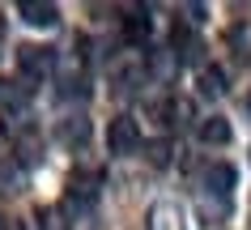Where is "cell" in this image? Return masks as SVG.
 I'll list each match as a JSON object with an SVG mask.
<instances>
[{
  "label": "cell",
  "mask_w": 251,
  "mask_h": 230,
  "mask_svg": "<svg viewBox=\"0 0 251 230\" xmlns=\"http://www.w3.org/2000/svg\"><path fill=\"white\" fill-rule=\"evenodd\" d=\"M17 13H22V22H30V26H55V22H60V9H55L51 0H22Z\"/></svg>",
  "instance_id": "cell-3"
},
{
  "label": "cell",
  "mask_w": 251,
  "mask_h": 230,
  "mask_svg": "<svg viewBox=\"0 0 251 230\" xmlns=\"http://www.w3.org/2000/svg\"><path fill=\"white\" fill-rule=\"evenodd\" d=\"M234 166L230 162H217V166H209V175H204V183H209V192H217V196H230L234 192Z\"/></svg>",
  "instance_id": "cell-7"
},
{
  "label": "cell",
  "mask_w": 251,
  "mask_h": 230,
  "mask_svg": "<svg viewBox=\"0 0 251 230\" xmlns=\"http://www.w3.org/2000/svg\"><path fill=\"white\" fill-rule=\"evenodd\" d=\"M39 230H73V226L64 222L60 209H43V213H39Z\"/></svg>",
  "instance_id": "cell-10"
},
{
  "label": "cell",
  "mask_w": 251,
  "mask_h": 230,
  "mask_svg": "<svg viewBox=\"0 0 251 230\" xmlns=\"http://www.w3.org/2000/svg\"><path fill=\"white\" fill-rule=\"evenodd\" d=\"M149 30H153L149 13H141V9H136V13L128 17V39H132V43H141V39H149Z\"/></svg>",
  "instance_id": "cell-9"
},
{
  "label": "cell",
  "mask_w": 251,
  "mask_h": 230,
  "mask_svg": "<svg viewBox=\"0 0 251 230\" xmlns=\"http://www.w3.org/2000/svg\"><path fill=\"white\" fill-rule=\"evenodd\" d=\"M145 153H149V162H153V166H166V162H171V141H149Z\"/></svg>",
  "instance_id": "cell-11"
},
{
  "label": "cell",
  "mask_w": 251,
  "mask_h": 230,
  "mask_svg": "<svg viewBox=\"0 0 251 230\" xmlns=\"http://www.w3.org/2000/svg\"><path fill=\"white\" fill-rule=\"evenodd\" d=\"M106 149L111 153H136L141 149V128H136L132 115H115L111 128H106Z\"/></svg>",
  "instance_id": "cell-2"
},
{
  "label": "cell",
  "mask_w": 251,
  "mask_h": 230,
  "mask_svg": "<svg viewBox=\"0 0 251 230\" xmlns=\"http://www.w3.org/2000/svg\"><path fill=\"white\" fill-rule=\"evenodd\" d=\"M196 85H200V94H204V98H222L226 94V73L204 64V68H200V77H196Z\"/></svg>",
  "instance_id": "cell-8"
},
{
  "label": "cell",
  "mask_w": 251,
  "mask_h": 230,
  "mask_svg": "<svg viewBox=\"0 0 251 230\" xmlns=\"http://www.w3.org/2000/svg\"><path fill=\"white\" fill-rule=\"evenodd\" d=\"M149 230H187V226H183V213H179V204H171V201L153 204V213H149Z\"/></svg>",
  "instance_id": "cell-6"
},
{
  "label": "cell",
  "mask_w": 251,
  "mask_h": 230,
  "mask_svg": "<svg viewBox=\"0 0 251 230\" xmlns=\"http://www.w3.org/2000/svg\"><path fill=\"white\" fill-rule=\"evenodd\" d=\"M60 141H64L68 149H85V141H90V120H85V115H68V120L60 124Z\"/></svg>",
  "instance_id": "cell-5"
},
{
  "label": "cell",
  "mask_w": 251,
  "mask_h": 230,
  "mask_svg": "<svg viewBox=\"0 0 251 230\" xmlns=\"http://www.w3.org/2000/svg\"><path fill=\"white\" fill-rule=\"evenodd\" d=\"M196 136L204 141V145H230V120L226 115H204L200 120V128H196Z\"/></svg>",
  "instance_id": "cell-4"
},
{
  "label": "cell",
  "mask_w": 251,
  "mask_h": 230,
  "mask_svg": "<svg viewBox=\"0 0 251 230\" xmlns=\"http://www.w3.org/2000/svg\"><path fill=\"white\" fill-rule=\"evenodd\" d=\"M17 68H22V77H30V81H43V77H51L55 55H51V47L22 43V47H17Z\"/></svg>",
  "instance_id": "cell-1"
}]
</instances>
